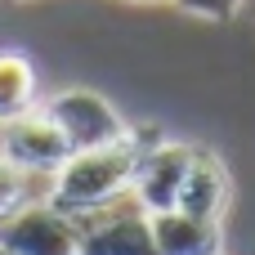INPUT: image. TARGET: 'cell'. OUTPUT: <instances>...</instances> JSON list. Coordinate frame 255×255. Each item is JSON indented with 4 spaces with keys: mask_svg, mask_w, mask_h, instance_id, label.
Returning <instances> with one entry per match:
<instances>
[{
    "mask_svg": "<svg viewBox=\"0 0 255 255\" xmlns=\"http://www.w3.org/2000/svg\"><path fill=\"white\" fill-rule=\"evenodd\" d=\"M152 139H161V134L157 130H126V139H117V143L67 152V161L49 175L45 202L58 206L63 215H81V211H94V206L130 193L134 161Z\"/></svg>",
    "mask_w": 255,
    "mask_h": 255,
    "instance_id": "obj_1",
    "label": "cell"
},
{
    "mask_svg": "<svg viewBox=\"0 0 255 255\" xmlns=\"http://www.w3.org/2000/svg\"><path fill=\"white\" fill-rule=\"evenodd\" d=\"M72 224H76V255H157L148 211L130 193L72 215Z\"/></svg>",
    "mask_w": 255,
    "mask_h": 255,
    "instance_id": "obj_2",
    "label": "cell"
},
{
    "mask_svg": "<svg viewBox=\"0 0 255 255\" xmlns=\"http://www.w3.org/2000/svg\"><path fill=\"white\" fill-rule=\"evenodd\" d=\"M45 112H49V121L58 126V134L67 139V148L72 152H81V148H103V143H117V139H126V121H121V112L99 94V90H63V94H54L49 103H40Z\"/></svg>",
    "mask_w": 255,
    "mask_h": 255,
    "instance_id": "obj_3",
    "label": "cell"
},
{
    "mask_svg": "<svg viewBox=\"0 0 255 255\" xmlns=\"http://www.w3.org/2000/svg\"><path fill=\"white\" fill-rule=\"evenodd\" d=\"M0 247L13 255H76V224L40 197L0 215Z\"/></svg>",
    "mask_w": 255,
    "mask_h": 255,
    "instance_id": "obj_4",
    "label": "cell"
},
{
    "mask_svg": "<svg viewBox=\"0 0 255 255\" xmlns=\"http://www.w3.org/2000/svg\"><path fill=\"white\" fill-rule=\"evenodd\" d=\"M188 161H193V143H179V139H152V143L139 152V161H134L130 197H134L148 215H157V211H175Z\"/></svg>",
    "mask_w": 255,
    "mask_h": 255,
    "instance_id": "obj_5",
    "label": "cell"
},
{
    "mask_svg": "<svg viewBox=\"0 0 255 255\" xmlns=\"http://www.w3.org/2000/svg\"><path fill=\"white\" fill-rule=\"evenodd\" d=\"M67 139L58 134V126L49 121L45 108H27L18 117H9L0 126V157H9L13 166L31 170V175H54L67 161Z\"/></svg>",
    "mask_w": 255,
    "mask_h": 255,
    "instance_id": "obj_6",
    "label": "cell"
},
{
    "mask_svg": "<svg viewBox=\"0 0 255 255\" xmlns=\"http://www.w3.org/2000/svg\"><path fill=\"white\" fill-rule=\"evenodd\" d=\"M229 197H233V184H229V166L211 152V148H197L193 143V161L184 170V188H179V211L188 215H202V220H224L229 211Z\"/></svg>",
    "mask_w": 255,
    "mask_h": 255,
    "instance_id": "obj_7",
    "label": "cell"
},
{
    "mask_svg": "<svg viewBox=\"0 0 255 255\" xmlns=\"http://www.w3.org/2000/svg\"><path fill=\"white\" fill-rule=\"evenodd\" d=\"M152 224V247L157 255H220L224 238H220V220H202L188 211H157L148 215Z\"/></svg>",
    "mask_w": 255,
    "mask_h": 255,
    "instance_id": "obj_8",
    "label": "cell"
},
{
    "mask_svg": "<svg viewBox=\"0 0 255 255\" xmlns=\"http://www.w3.org/2000/svg\"><path fill=\"white\" fill-rule=\"evenodd\" d=\"M27 108H36V67L27 54L4 49L0 54V126Z\"/></svg>",
    "mask_w": 255,
    "mask_h": 255,
    "instance_id": "obj_9",
    "label": "cell"
},
{
    "mask_svg": "<svg viewBox=\"0 0 255 255\" xmlns=\"http://www.w3.org/2000/svg\"><path fill=\"white\" fill-rule=\"evenodd\" d=\"M36 179H45V175H31V170L13 166L9 157H0V215L18 211L27 202H40L36 197Z\"/></svg>",
    "mask_w": 255,
    "mask_h": 255,
    "instance_id": "obj_10",
    "label": "cell"
},
{
    "mask_svg": "<svg viewBox=\"0 0 255 255\" xmlns=\"http://www.w3.org/2000/svg\"><path fill=\"white\" fill-rule=\"evenodd\" d=\"M184 13H197V18H211V22H229L247 0H175Z\"/></svg>",
    "mask_w": 255,
    "mask_h": 255,
    "instance_id": "obj_11",
    "label": "cell"
},
{
    "mask_svg": "<svg viewBox=\"0 0 255 255\" xmlns=\"http://www.w3.org/2000/svg\"><path fill=\"white\" fill-rule=\"evenodd\" d=\"M0 255H13V251H4V247H0Z\"/></svg>",
    "mask_w": 255,
    "mask_h": 255,
    "instance_id": "obj_12",
    "label": "cell"
}]
</instances>
